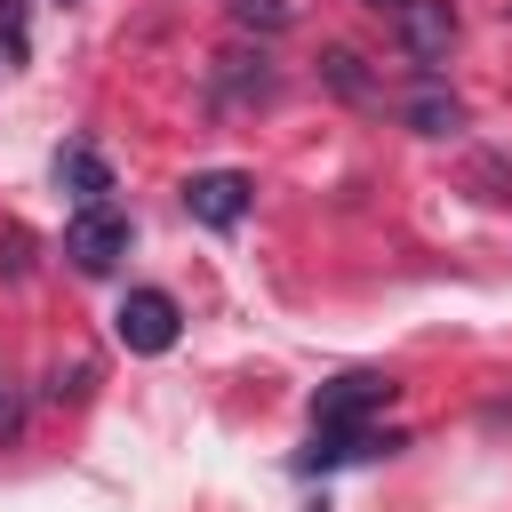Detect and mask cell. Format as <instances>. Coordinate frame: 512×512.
<instances>
[{"mask_svg": "<svg viewBox=\"0 0 512 512\" xmlns=\"http://www.w3.org/2000/svg\"><path fill=\"white\" fill-rule=\"evenodd\" d=\"M64 256H72V272L104 280V272L128 256V216H120L112 200H88V208H72V224H64Z\"/></svg>", "mask_w": 512, "mask_h": 512, "instance_id": "6da1fadb", "label": "cell"}, {"mask_svg": "<svg viewBox=\"0 0 512 512\" xmlns=\"http://www.w3.org/2000/svg\"><path fill=\"white\" fill-rule=\"evenodd\" d=\"M384 400H392V376L344 368V376H328V384L312 392V432H352V424H368Z\"/></svg>", "mask_w": 512, "mask_h": 512, "instance_id": "7a4b0ae2", "label": "cell"}, {"mask_svg": "<svg viewBox=\"0 0 512 512\" xmlns=\"http://www.w3.org/2000/svg\"><path fill=\"white\" fill-rule=\"evenodd\" d=\"M176 328H184V312H176L168 288H128L120 312H112V336H120L128 352H144V360H160V352L176 344Z\"/></svg>", "mask_w": 512, "mask_h": 512, "instance_id": "3957f363", "label": "cell"}, {"mask_svg": "<svg viewBox=\"0 0 512 512\" xmlns=\"http://www.w3.org/2000/svg\"><path fill=\"white\" fill-rule=\"evenodd\" d=\"M248 176L240 168H200V176H184V216L192 224H208V232H232L240 216H248Z\"/></svg>", "mask_w": 512, "mask_h": 512, "instance_id": "277c9868", "label": "cell"}, {"mask_svg": "<svg viewBox=\"0 0 512 512\" xmlns=\"http://www.w3.org/2000/svg\"><path fill=\"white\" fill-rule=\"evenodd\" d=\"M392 32H400V48L432 72V64L456 48V8H448V0H400V8H392Z\"/></svg>", "mask_w": 512, "mask_h": 512, "instance_id": "5b68a950", "label": "cell"}, {"mask_svg": "<svg viewBox=\"0 0 512 512\" xmlns=\"http://www.w3.org/2000/svg\"><path fill=\"white\" fill-rule=\"evenodd\" d=\"M56 184L88 208V200H104V192H112V160H104V152H88V144H64V152H56Z\"/></svg>", "mask_w": 512, "mask_h": 512, "instance_id": "8992f818", "label": "cell"}, {"mask_svg": "<svg viewBox=\"0 0 512 512\" xmlns=\"http://www.w3.org/2000/svg\"><path fill=\"white\" fill-rule=\"evenodd\" d=\"M408 128H416V136H456V128H464V104H456L448 88H416V96H408Z\"/></svg>", "mask_w": 512, "mask_h": 512, "instance_id": "52a82bcc", "label": "cell"}, {"mask_svg": "<svg viewBox=\"0 0 512 512\" xmlns=\"http://www.w3.org/2000/svg\"><path fill=\"white\" fill-rule=\"evenodd\" d=\"M216 88L224 96H272V72H264V56H216Z\"/></svg>", "mask_w": 512, "mask_h": 512, "instance_id": "ba28073f", "label": "cell"}, {"mask_svg": "<svg viewBox=\"0 0 512 512\" xmlns=\"http://www.w3.org/2000/svg\"><path fill=\"white\" fill-rule=\"evenodd\" d=\"M320 80H328V88H336V96H352V104H360V96H376V88H368V72H360V56H352V48H328V56H320Z\"/></svg>", "mask_w": 512, "mask_h": 512, "instance_id": "9c48e42d", "label": "cell"}, {"mask_svg": "<svg viewBox=\"0 0 512 512\" xmlns=\"http://www.w3.org/2000/svg\"><path fill=\"white\" fill-rule=\"evenodd\" d=\"M288 0H232V24H248V32H288Z\"/></svg>", "mask_w": 512, "mask_h": 512, "instance_id": "30bf717a", "label": "cell"}, {"mask_svg": "<svg viewBox=\"0 0 512 512\" xmlns=\"http://www.w3.org/2000/svg\"><path fill=\"white\" fill-rule=\"evenodd\" d=\"M24 48H32V16H24V0H0V56L16 64Z\"/></svg>", "mask_w": 512, "mask_h": 512, "instance_id": "8fae6325", "label": "cell"}, {"mask_svg": "<svg viewBox=\"0 0 512 512\" xmlns=\"http://www.w3.org/2000/svg\"><path fill=\"white\" fill-rule=\"evenodd\" d=\"M16 432H24V392H16L8 376H0V448H8Z\"/></svg>", "mask_w": 512, "mask_h": 512, "instance_id": "7c38bea8", "label": "cell"}, {"mask_svg": "<svg viewBox=\"0 0 512 512\" xmlns=\"http://www.w3.org/2000/svg\"><path fill=\"white\" fill-rule=\"evenodd\" d=\"M0 240H8V256H0V272H24V248H32V240H24V232H16V224H8V232H0Z\"/></svg>", "mask_w": 512, "mask_h": 512, "instance_id": "4fadbf2b", "label": "cell"}, {"mask_svg": "<svg viewBox=\"0 0 512 512\" xmlns=\"http://www.w3.org/2000/svg\"><path fill=\"white\" fill-rule=\"evenodd\" d=\"M368 8H384V16H392V8H400V0H368Z\"/></svg>", "mask_w": 512, "mask_h": 512, "instance_id": "5bb4252c", "label": "cell"}]
</instances>
